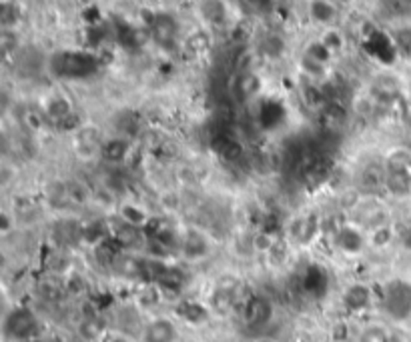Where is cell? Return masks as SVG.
Here are the masks:
<instances>
[{
	"label": "cell",
	"mask_w": 411,
	"mask_h": 342,
	"mask_svg": "<svg viewBox=\"0 0 411 342\" xmlns=\"http://www.w3.org/2000/svg\"><path fill=\"white\" fill-rule=\"evenodd\" d=\"M359 190L367 195H379L386 190V164L367 162L359 174Z\"/></svg>",
	"instance_id": "2e32d148"
},
{
	"label": "cell",
	"mask_w": 411,
	"mask_h": 342,
	"mask_svg": "<svg viewBox=\"0 0 411 342\" xmlns=\"http://www.w3.org/2000/svg\"><path fill=\"white\" fill-rule=\"evenodd\" d=\"M362 342H389V334L383 326H369L362 334Z\"/></svg>",
	"instance_id": "836d02e7"
},
{
	"label": "cell",
	"mask_w": 411,
	"mask_h": 342,
	"mask_svg": "<svg viewBox=\"0 0 411 342\" xmlns=\"http://www.w3.org/2000/svg\"><path fill=\"white\" fill-rule=\"evenodd\" d=\"M179 341V326L173 318L157 317L149 320L143 332H141V342H177Z\"/></svg>",
	"instance_id": "8fae6325"
},
{
	"label": "cell",
	"mask_w": 411,
	"mask_h": 342,
	"mask_svg": "<svg viewBox=\"0 0 411 342\" xmlns=\"http://www.w3.org/2000/svg\"><path fill=\"white\" fill-rule=\"evenodd\" d=\"M287 121L285 104L277 98H263L257 106V118L255 123L263 130H275Z\"/></svg>",
	"instance_id": "7c38bea8"
},
{
	"label": "cell",
	"mask_w": 411,
	"mask_h": 342,
	"mask_svg": "<svg viewBox=\"0 0 411 342\" xmlns=\"http://www.w3.org/2000/svg\"><path fill=\"white\" fill-rule=\"evenodd\" d=\"M112 342H126V341H123V338H117V341H112Z\"/></svg>",
	"instance_id": "8d00e7d4"
},
{
	"label": "cell",
	"mask_w": 411,
	"mask_h": 342,
	"mask_svg": "<svg viewBox=\"0 0 411 342\" xmlns=\"http://www.w3.org/2000/svg\"><path fill=\"white\" fill-rule=\"evenodd\" d=\"M105 140L95 126H78L75 133V150L78 159L93 160L102 154Z\"/></svg>",
	"instance_id": "30bf717a"
},
{
	"label": "cell",
	"mask_w": 411,
	"mask_h": 342,
	"mask_svg": "<svg viewBox=\"0 0 411 342\" xmlns=\"http://www.w3.org/2000/svg\"><path fill=\"white\" fill-rule=\"evenodd\" d=\"M319 228H321V220L315 214H301V216L289 220L287 236H289V240H293L297 245H309L311 240L317 238Z\"/></svg>",
	"instance_id": "9c48e42d"
},
{
	"label": "cell",
	"mask_w": 411,
	"mask_h": 342,
	"mask_svg": "<svg viewBox=\"0 0 411 342\" xmlns=\"http://www.w3.org/2000/svg\"><path fill=\"white\" fill-rule=\"evenodd\" d=\"M111 238V233H109V224L102 222V220H93L88 224H83V238L85 243H90V245L99 246L100 243L109 240Z\"/></svg>",
	"instance_id": "603a6c76"
},
{
	"label": "cell",
	"mask_w": 411,
	"mask_h": 342,
	"mask_svg": "<svg viewBox=\"0 0 411 342\" xmlns=\"http://www.w3.org/2000/svg\"><path fill=\"white\" fill-rule=\"evenodd\" d=\"M363 49L367 52V56H371L379 64H393L399 59V50L395 47V40L391 35H387L379 28H371L365 37H363Z\"/></svg>",
	"instance_id": "277c9868"
},
{
	"label": "cell",
	"mask_w": 411,
	"mask_h": 342,
	"mask_svg": "<svg viewBox=\"0 0 411 342\" xmlns=\"http://www.w3.org/2000/svg\"><path fill=\"white\" fill-rule=\"evenodd\" d=\"M379 6L391 18H403L411 14V0H379Z\"/></svg>",
	"instance_id": "f1b7e54d"
},
{
	"label": "cell",
	"mask_w": 411,
	"mask_h": 342,
	"mask_svg": "<svg viewBox=\"0 0 411 342\" xmlns=\"http://www.w3.org/2000/svg\"><path fill=\"white\" fill-rule=\"evenodd\" d=\"M381 305L387 317L393 320H407L411 318V282L391 281L383 286Z\"/></svg>",
	"instance_id": "3957f363"
},
{
	"label": "cell",
	"mask_w": 411,
	"mask_h": 342,
	"mask_svg": "<svg viewBox=\"0 0 411 342\" xmlns=\"http://www.w3.org/2000/svg\"><path fill=\"white\" fill-rule=\"evenodd\" d=\"M329 282H331V279H329V272H327L323 264L311 262L299 274L297 286H299V293L303 296H307L311 300H319L329 291Z\"/></svg>",
	"instance_id": "5b68a950"
},
{
	"label": "cell",
	"mask_w": 411,
	"mask_h": 342,
	"mask_svg": "<svg viewBox=\"0 0 411 342\" xmlns=\"http://www.w3.org/2000/svg\"><path fill=\"white\" fill-rule=\"evenodd\" d=\"M273 303L267 296H263V294H253V296H249L243 303V308H241L243 322L247 324V329L253 330L265 329L273 320Z\"/></svg>",
	"instance_id": "8992f818"
},
{
	"label": "cell",
	"mask_w": 411,
	"mask_h": 342,
	"mask_svg": "<svg viewBox=\"0 0 411 342\" xmlns=\"http://www.w3.org/2000/svg\"><path fill=\"white\" fill-rule=\"evenodd\" d=\"M403 246H405L407 250H411V226L403 233Z\"/></svg>",
	"instance_id": "e575fe53"
},
{
	"label": "cell",
	"mask_w": 411,
	"mask_h": 342,
	"mask_svg": "<svg viewBox=\"0 0 411 342\" xmlns=\"http://www.w3.org/2000/svg\"><path fill=\"white\" fill-rule=\"evenodd\" d=\"M317 116H319V124H321L325 133L333 135L347 124L349 110L339 100H329L323 109L317 112Z\"/></svg>",
	"instance_id": "9a60e30c"
},
{
	"label": "cell",
	"mask_w": 411,
	"mask_h": 342,
	"mask_svg": "<svg viewBox=\"0 0 411 342\" xmlns=\"http://www.w3.org/2000/svg\"><path fill=\"white\" fill-rule=\"evenodd\" d=\"M386 190L395 198L411 195V152L393 150L386 159Z\"/></svg>",
	"instance_id": "7a4b0ae2"
},
{
	"label": "cell",
	"mask_w": 411,
	"mask_h": 342,
	"mask_svg": "<svg viewBox=\"0 0 411 342\" xmlns=\"http://www.w3.org/2000/svg\"><path fill=\"white\" fill-rule=\"evenodd\" d=\"M121 220L125 222V224H131V226H135V228H147L150 224V219H149V214L143 210V208L138 207V204H123L121 207Z\"/></svg>",
	"instance_id": "cb8c5ba5"
},
{
	"label": "cell",
	"mask_w": 411,
	"mask_h": 342,
	"mask_svg": "<svg viewBox=\"0 0 411 342\" xmlns=\"http://www.w3.org/2000/svg\"><path fill=\"white\" fill-rule=\"evenodd\" d=\"M213 150L219 159L231 164V166H237L243 160L247 159V150L245 145L239 140L237 136H233L231 133H219V135L213 138Z\"/></svg>",
	"instance_id": "ba28073f"
},
{
	"label": "cell",
	"mask_w": 411,
	"mask_h": 342,
	"mask_svg": "<svg viewBox=\"0 0 411 342\" xmlns=\"http://www.w3.org/2000/svg\"><path fill=\"white\" fill-rule=\"evenodd\" d=\"M303 59H307V61H313V62H317V64H323V66H327V64H329V61L333 59V52L327 49L321 40H315V42H311V44L305 49V52H303Z\"/></svg>",
	"instance_id": "83f0119b"
},
{
	"label": "cell",
	"mask_w": 411,
	"mask_h": 342,
	"mask_svg": "<svg viewBox=\"0 0 411 342\" xmlns=\"http://www.w3.org/2000/svg\"><path fill=\"white\" fill-rule=\"evenodd\" d=\"M371 286L363 284V282H355V284H349L343 293V306L347 308L349 312H363L371 306Z\"/></svg>",
	"instance_id": "e0dca14e"
},
{
	"label": "cell",
	"mask_w": 411,
	"mask_h": 342,
	"mask_svg": "<svg viewBox=\"0 0 411 342\" xmlns=\"http://www.w3.org/2000/svg\"><path fill=\"white\" fill-rule=\"evenodd\" d=\"M321 42H323L327 49L331 50L333 54L339 52V50L343 49V44H345V38H343V32L341 30H337L335 26H329V28H325V32L319 38Z\"/></svg>",
	"instance_id": "d6a6232c"
},
{
	"label": "cell",
	"mask_w": 411,
	"mask_h": 342,
	"mask_svg": "<svg viewBox=\"0 0 411 342\" xmlns=\"http://www.w3.org/2000/svg\"><path fill=\"white\" fill-rule=\"evenodd\" d=\"M265 255L269 257V262L275 264V267L285 264L287 258H289V245H287V240H283V238H275V243Z\"/></svg>",
	"instance_id": "4dcf8cb0"
},
{
	"label": "cell",
	"mask_w": 411,
	"mask_h": 342,
	"mask_svg": "<svg viewBox=\"0 0 411 342\" xmlns=\"http://www.w3.org/2000/svg\"><path fill=\"white\" fill-rule=\"evenodd\" d=\"M4 332L14 341H30L38 332V320L32 310L18 306L4 318Z\"/></svg>",
	"instance_id": "52a82bcc"
},
{
	"label": "cell",
	"mask_w": 411,
	"mask_h": 342,
	"mask_svg": "<svg viewBox=\"0 0 411 342\" xmlns=\"http://www.w3.org/2000/svg\"><path fill=\"white\" fill-rule=\"evenodd\" d=\"M333 240H335L337 250H341L343 255H359L363 248L367 246V238L353 224L339 226L335 231V238Z\"/></svg>",
	"instance_id": "4fadbf2b"
},
{
	"label": "cell",
	"mask_w": 411,
	"mask_h": 342,
	"mask_svg": "<svg viewBox=\"0 0 411 342\" xmlns=\"http://www.w3.org/2000/svg\"><path fill=\"white\" fill-rule=\"evenodd\" d=\"M339 16L335 2L331 0H309V18L315 25H321L325 28L333 26Z\"/></svg>",
	"instance_id": "d6986e66"
},
{
	"label": "cell",
	"mask_w": 411,
	"mask_h": 342,
	"mask_svg": "<svg viewBox=\"0 0 411 342\" xmlns=\"http://www.w3.org/2000/svg\"><path fill=\"white\" fill-rule=\"evenodd\" d=\"M391 37L395 40L399 56L411 59V26H401V28H398Z\"/></svg>",
	"instance_id": "1f68e13d"
},
{
	"label": "cell",
	"mask_w": 411,
	"mask_h": 342,
	"mask_svg": "<svg viewBox=\"0 0 411 342\" xmlns=\"http://www.w3.org/2000/svg\"><path fill=\"white\" fill-rule=\"evenodd\" d=\"M239 100H251V98H257V94L261 92V78L255 76V74H243L239 76L237 83Z\"/></svg>",
	"instance_id": "484cf974"
},
{
	"label": "cell",
	"mask_w": 411,
	"mask_h": 342,
	"mask_svg": "<svg viewBox=\"0 0 411 342\" xmlns=\"http://www.w3.org/2000/svg\"><path fill=\"white\" fill-rule=\"evenodd\" d=\"M131 154V145H129V138L126 136H117L111 140H105V147H102V159L111 164H119L123 160L129 159Z\"/></svg>",
	"instance_id": "ffe728a7"
},
{
	"label": "cell",
	"mask_w": 411,
	"mask_h": 342,
	"mask_svg": "<svg viewBox=\"0 0 411 342\" xmlns=\"http://www.w3.org/2000/svg\"><path fill=\"white\" fill-rule=\"evenodd\" d=\"M237 305V296L235 291L229 286H219L211 296V308L217 312H229L233 306Z\"/></svg>",
	"instance_id": "d4e9b609"
},
{
	"label": "cell",
	"mask_w": 411,
	"mask_h": 342,
	"mask_svg": "<svg viewBox=\"0 0 411 342\" xmlns=\"http://www.w3.org/2000/svg\"><path fill=\"white\" fill-rule=\"evenodd\" d=\"M179 35V25L171 14H155L153 23H150V37L155 38V42L159 47H173L174 40Z\"/></svg>",
	"instance_id": "5bb4252c"
},
{
	"label": "cell",
	"mask_w": 411,
	"mask_h": 342,
	"mask_svg": "<svg viewBox=\"0 0 411 342\" xmlns=\"http://www.w3.org/2000/svg\"><path fill=\"white\" fill-rule=\"evenodd\" d=\"M307 2H309V0H307Z\"/></svg>",
	"instance_id": "74e56055"
},
{
	"label": "cell",
	"mask_w": 411,
	"mask_h": 342,
	"mask_svg": "<svg viewBox=\"0 0 411 342\" xmlns=\"http://www.w3.org/2000/svg\"><path fill=\"white\" fill-rule=\"evenodd\" d=\"M203 16L207 18V23L221 26L223 23H227V8L221 0H205L203 2Z\"/></svg>",
	"instance_id": "4316f807"
},
{
	"label": "cell",
	"mask_w": 411,
	"mask_h": 342,
	"mask_svg": "<svg viewBox=\"0 0 411 342\" xmlns=\"http://www.w3.org/2000/svg\"><path fill=\"white\" fill-rule=\"evenodd\" d=\"M181 252L183 257L189 260H199V258L209 255V240L205 234L197 233V231H189L183 238H181Z\"/></svg>",
	"instance_id": "ac0fdd59"
},
{
	"label": "cell",
	"mask_w": 411,
	"mask_h": 342,
	"mask_svg": "<svg viewBox=\"0 0 411 342\" xmlns=\"http://www.w3.org/2000/svg\"><path fill=\"white\" fill-rule=\"evenodd\" d=\"M391 240H393V231H391V226H387V224L374 226L369 236H367V245L375 246V248H386Z\"/></svg>",
	"instance_id": "f546056e"
},
{
	"label": "cell",
	"mask_w": 411,
	"mask_h": 342,
	"mask_svg": "<svg viewBox=\"0 0 411 342\" xmlns=\"http://www.w3.org/2000/svg\"><path fill=\"white\" fill-rule=\"evenodd\" d=\"M100 71V59L95 50L61 49L52 52L49 59V73L59 80H87Z\"/></svg>",
	"instance_id": "6da1fadb"
},
{
	"label": "cell",
	"mask_w": 411,
	"mask_h": 342,
	"mask_svg": "<svg viewBox=\"0 0 411 342\" xmlns=\"http://www.w3.org/2000/svg\"><path fill=\"white\" fill-rule=\"evenodd\" d=\"M47 114L52 123H64L68 116H73V106L68 98H64L63 94H54L47 100Z\"/></svg>",
	"instance_id": "44dd1931"
},
{
	"label": "cell",
	"mask_w": 411,
	"mask_h": 342,
	"mask_svg": "<svg viewBox=\"0 0 411 342\" xmlns=\"http://www.w3.org/2000/svg\"><path fill=\"white\" fill-rule=\"evenodd\" d=\"M253 342H279V341H275L271 336H259V338H255Z\"/></svg>",
	"instance_id": "d590c367"
},
{
	"label": "cell",
	"mask_w": 411,
	"mask_h": 342,
	"mask_svg": "<svg viewBox=\"0 0 411 342\" xmlns=\"http://www.w3.org/2000/svg\"><path fill=\"white\" fill-rule=\"evenodd\" d=\"M179 317L183 318L185 322H191V324H201L209 318V306L193 303V300H185V303L179 305Z\"/></svg>",
	"instance_id": "7402d4cb"
}]
</instances>
